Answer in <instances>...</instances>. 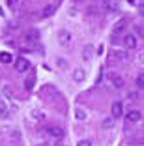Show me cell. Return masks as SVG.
Listing matches in <instances>:
<instances>
[{
  "label": "cell",
  "instance_id": "1",
  "mask_svg": "<svg viewBox=\"0 0 144 146\" xmlns=\"http://www.w3.org/2000/svg\"><path fill=\"white\" fill-rule=\"evenodd\" d=\"M125 28H127V21H125V19H120V21H116L114 26H112V36L123 34V32H125Z\"/></svg>",
  "mask_w": 144,
  "mask_h": 146
},
{
  "label": "cell",
  "instance_id": "2",
  "mask_svg": "<svg viewBox=\"0 0 144 146\" xmlns=\"http://www.w3.org/2000/svg\"><path fill=\"white\" fill-rule=\"evenodd\" d=\"M137 43H139V41H137L135 34H125V36H123V45H125L127 49H135Z\"/></svg>",
  "mask_w": 144,
  "mask_h": 146
},
{
  "label": "cell",
  "instance_id": "3",
  "mask_svg": "<svg viewBox=\"0 0 144 146\" xmlns=\"http://www.w3.org/2000/svg\"><path fill=\"white\" fill-rule=\"evenodd\" d=\"M109 81L112 82V86H114V88H122V86H123V82H125V81H123V79L118 75V73H114V71H112V73H109Z\"/></svg>",
  "mask_w": 144,
  "mask_h": 146
},
{
  "label": "cell",
  "instance_id": "4",
  "mask_svg": "<svg viewBox=\"0 0 144 146\" xmlns=\"http://www.w3.org/2000/svg\"><path fill=\"white\" fill-rule=\"evenodd\" d=\"M58 41H60V45H64V47L69 45V43H71V34H69L68 30H60L58 32Z\"/></svg>",
  "mask_w": 144,
  "mask_h": 146
},
{
  "label": "cell",
  "instance_id": "5",
  "mask_svg": "<svg viewBox=\"0 0 144 146\" xmlns=\"http://www.w3.org/2000/svg\"><path fill=\"white\" fill-rule=\"evenodd\" d=\"M28 68H30V62L26 60V58H17V60H15V69H17V71H28Z\"/></svg>",
  "mask_w": 144,
  "mask_h": 146
},
{
  "label": "cell",
  "instance_id": "6",
  "mask_svg": "<svg viewBox=\"0 0 144 146\" xmlns=\"http://www.w3.org/2000/svg\"><path fill=\"white\" fill-rule=\"evenodd\" d=\"M47 133H49V137H52V139H62L64 137V129L52 125V127H47Z\"/></svg>",
  "mask_w": 144,
  "mask_h": 146
},
{
  "label": "cell",
  "instance_id": "7",
  "mask_svg": "<svg viewBox=\"0 0 144 146\" xmlns=\"http://www.w3.org/2000/svg\"><path fill=\"white\" fill-rule=\"evenodd\" d=\"M125 118H127V122L137 124V122H140V118H142V112H140V111H129Z\"/></svg>",
  "mask_w": 144,
  "mask_h": 146
},
{
  "label": "cell",
  "instance_id": "8",
  "mask_svg": "<svg viewBox=\"0 0 144 146\" xmlns=\"http://www.w3.org/2000/svg\"><path fill=\"white\" fill-rule=\"evenodd\" d=\"M123 114V105L120 101H114L112 103V118H120Z\"/></svg>",
  "mask_w": 144,
  "mask_h": 146
},
{
  "label": "cell",
  "instance_id": "9",
  "mask_svg": "<svg viewBox=\"0 0 144 146\" xmlns=\"http://www.w3.org/2000/svg\"><path fill=\"white\" fill-rule=\"evenodd\" d=\"M84 75H86V73H84V69H82V68H77L75 71H73V81H75V82H82Z\"/></svg>",
  "mask_w": 144,
  "mask_h": 146
},
{
  "label": "cell",
  "instance_id": "10",
  "mask_svg": "<svg viewBox=\"0 0 144 146\" xmlns=\"http://www.w3.org/2000/svg\"><path fill=\"white\" fill-rule=\"evenodd\" d=\"M11 60H13L11 52H0V62H2V64H9Z\"/></svg>",
  "mask_w": 144,
  "mask_h": 146
},
{
  "label": "cell",
  "instance_id": "11",
  "mask_svg": "<svg viewBox=\"0 0 144 146\" xmlns=\"http://www.w3.org/2000/svg\"><path fill=\"white\" fill-rule=\"evenodd\" d=\"M84 58H86V60H92V58H94V47H92V45H86V47H84Z\"/></svg>",
  "mask_w": 144,
  "mask_h": 146
},
{
  "label": "cell",
  "instance_id": "12",
  "mask_svg": "<svg viewBox=\"0 0 144 146\" xmlns=\"http://www.w3.org/2000/svg\"><path fill=\"white\" fill-rule=\"evenodd\" d=\"M112 125H114V118H112V116H110V118H105V120H103V127H105V129H110Z\"/></svg>",
  "mask_w": 144,
  "mask_h": 146
},
{
  "label": "cell",
  "instance_id": "13",
  "mask_svg": "<svg viewBox=\"0 0 144 146\" xmlns=\"http://www.w3.org/2000/svg\"><path fill=\"white\" fill-rule=\"evenodd\" d=\"M52 13H54V6H47V8L43 9V17H51Z\"/></svg>",
  "mask_w": 144,
  "mask_h": 146
},
{
  "label": "cell",
  "instance_id": "14",
  "mask_svg": "<svg viewBox=\"0 0 144 146\" xmlns=\"http://www.w3.org/2000/svg\"><path fill=\"white\" fill-rule=\"evenodd\" d=\"M25 88L26 90H32V88H34V77H28L25 81Z\"/></svg>",
  "mask_w": 144,
  "mask_h": 146
},
{
  "label": "cell",
  "instance_id": "15",
  "mask_svg": "<svg viewBox=\"0 0 144 146\" xmlns=\"http://www.w3.org/2000/svg\"><path fill=\"white\" fill-rule=\"evenodd\" d=\"M4 118H8V109H6V105L0 103V120H4Z\"/></svg>",
  "mask_w": 144,
  "mask_h": 146
},
{
  "label": "cell",
  "instance_id": "16",
  "mask_svg": "<svg viewBox=\"0 0 144 146\" xmlns=\"http://www.w3.org/2000/svg\"><path fill=\"white\" fill-rule=\"evenodd\" d=\"M75 118H77V120H86V112H84V111H81V109H77Z\"/></svg>",
  "mask_w": 144,
  "mask_h": 146
},
{
  "label": "cell",
  "instance_id": "17",
  "mask_svg": "<svg viewBox=\"0 0 144 146\" xmlns=\"http://www.w3.org/2000/svg\"><path fill=\"white\" fill-rule=\"evenodd\" d=\"M26 36H28V39H38V38H39V32H38V30H30Z\"/></svg>",
  "mask_w": 144,
  "mask_h": 146
},
{
  "label": "cell",
  "instance_id": "18",
  "mask_svg": "<svg viewBox=\"0 0 144 146\" xmlns=\"http://www.w3.org/2000/svg\"><path fill=\"white\" fill-rule=\"evenodd\" d=\"M127 98H129V101H137V99H139V92H137V90L129 92V96H127Z\"/></svg>",
  "mask_w": 144,
  "mask_h": 146
},
{
  "label": "cell",
  "instance_id": "19",
  "mask_svg": "<svg viewBox=\"0 0 144 146\" xmlns=\"http://www.w3.org/2000/svg\"><path fill=\"white\" fill-rule=\"evenodd\" d=\"M114 56H116V58H120V60H125V58H127V52H123V51H116V52H114Z\"/></svg>",
  "mask_w": 144,
  "mask_h": 146
},
{
  "label": "cell",
  "instance_id": "20",
  "mask_svg": "<svg viewBox=\"0 0 144 146\" xmlns=\"http://www.w3.org/2000/svg\"><path fill=\"white\" fill-rule=\"evenodd\" d=\"M6 4H8V8H17V4H19V0H6Z\"/></svg>",
  "mask_w": 144,
  "mask_h": 146
},
{
  "label": "cell",
  "instance_id": "21",
  "mask_svg": "<svg viewBox=\"0 0 144 146\" xmlns=\"http://www.w3.org/2000/svg\"><path fill=\"white\" fill-rule=\"evenodd\" d=\"M137 86H139V88H142V86H144V75H142V73L137 77Z\"/></svg>",
  "mask_w": 144,
  "mask_h": 146
},
{
  "label": "cell",
  "instance_id": "22",
  "mask_svg": "<svg viewBox=\"0 0 144 146\" xmlns=\"http://www.w3.org/2000/svg\"><path fill=\"white\" fill-rule=\"evenodd\" d=\"M77 146H92V142H90V141H81Z\"/></svg>",
  "mask_w": 144,
  "mask_h": 146
},
{
  "label": "cell",
  "instance_id": "23",
  "mask_svg": "<svg viewBox=\"0 0 144 146\" xmlns=\"http://www.w3.org/2000/svg\"><path fill=\"white\" fill-rule=\"evenodd\" d=\"M32 116H34V118H41V114H39L38 111H32Z\"/></svg>",
  "mask_w": 144,
  "mask_h": 146
},
{
  "label": "cell",
  "instance_id": "24",
  "mask_svg": "<svg viewBox=\"0 0 144 146\" xmlns=\"http://www.w3.org/2000/svg\"><path fill=\"white\" fill-rule=\"evenodd\" d=\"M58 66L64 69V68H66V60H58Z\"/></svg>",
  "mask_w": 144,
  "mask_h": 146
}]
</instances>
